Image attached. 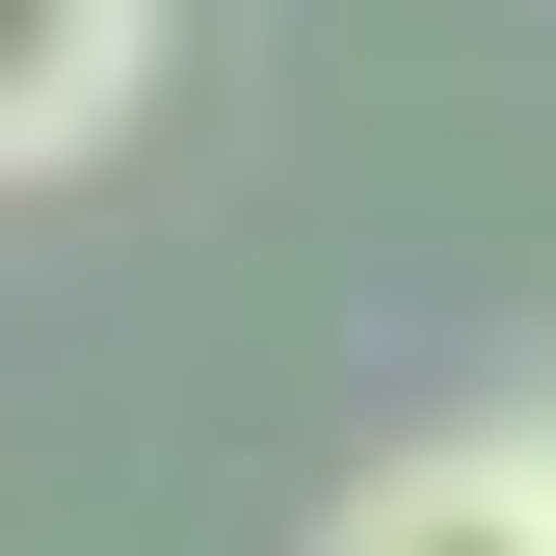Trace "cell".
Returning a JSON list of instances; mask_svg holds the SVG:
<instances>
[{
  "instance_id": "6da1fadb",
  "label": "cell",
  "mask_w": 556,
  "mask_h": 556,
  "mask_svg": "<svg viewBox=\"0 0 556 556\" xmlns=\"http://www.w3.org/2000/svg\"><path fill=\"white\" fill-rule=\"evenodd\" d=\"M318 556H556V477H530V425H425L318 504Z\"/></svg>"
},
{
  "instance_id": "7a4b0ae2",
  "label": "cell",
  "mask_w": 556,
  "mask_h": 556,
  "mask_svg": "<svg viewBox=\"0 0 556 556\" xmlns=\"http://www.w3.org/2000/svg\"><path fill=\"white\" fill-rule=\"evenodd\" d=\"M132 80H160V0H0V186H53V160H106Z\"/></svg>"
},
{
  "instance_id": "3957f363",
  "label": "cell",
  "mask_w": 556,
  "mask_h": 556,
  "mask_svg": "<svg viewBox=\"0 0 556 556\" xmlns=\"http://www.w3.org/2000/svg\"><path fill=\"white\" fill-rule=\"evenodd\" d=\"M504 425H530V477H556V397H504Z\"/></svg>"
}]
</instances>
